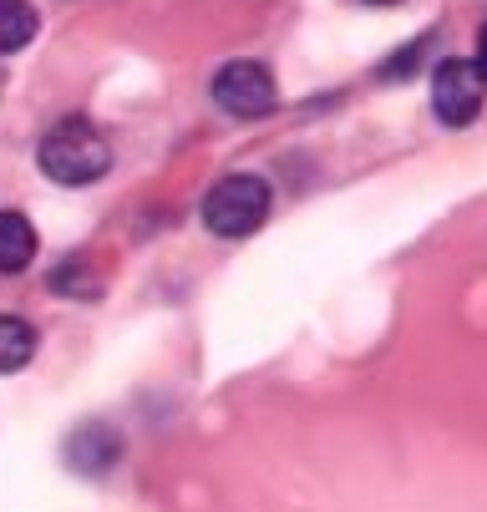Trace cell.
Returning a JSON list of instances; mask_svg holds the SVG:
<instances>
[{
	"mask_svg": "<svg viewBox=\"0 0 487 512\" xmlns=\"http://www.w3.org/2000/svg\"><path fill=\"white\" fill-rule=\"evenodd\" d=\"M31 355H36V330L16 315H0V376L21 371Z\"/></svg>",
	"mask_w": 487,
	"mask_h": 512,
	"instance_id": "cell-8",
	"label": "cell"
},
{
	"mask_svg": "<svg viewBox=\"0 0 487 512\" xmlns=\"http://www.w3.org/2000/svg\"><path fill=\"white\" fill-rule=\"evenodd\" d=\"M36 259V229L16 208H0V274H21Z\"/></svg>",
	"mask_w": 487,
	"mask_h": 512,
	"instance_id": "cell-5",
	"label": "cell"
},
{
	"mask_svg": "<svg viewBox=\"0 0 487 512\" xmlns=\"http://www.w3.org/2000/svg\"><path fill=\"white\" fill-rule=\"evenodd\" d=\"M264 218H269V183L254 173H229L203 198V224L219 239H249Z\"/></svg>",
	"mask_w": 487,
	"mask_h": 512,
	"instance_id": "cell-2",
	"label": "cell"
},
{
	"mask_svg": "<svg viewBox=\"0 0 487 512\" xmlns=\"http://www.w3.org/2000/svg\"><path fill=\"white\" fill-rule=\"evenodd\" d=\"M36 163L51 183L61 188H87L97 183L107 168H112V148H107V137L87 122V117H61L46 137H41V148H36Z\"/></svg>",
	"mask_w": 487,
	"mask_h": 512,
	"instance_id": "cell-1",
	"label": "cell"
},
{
	"mask_svg": "<svg viewBox=\"0 0 487 512\" xmlns=\"http://www.w3.org/2000/svg\"><path fill=\"white\" fill-rule=\"evenodd\" d=\"M371 6H396V0H371Z\"/></svg>",
	"mask_w": 487,
	"mask_h": 512,
	"instance_id": "cell-10",
	"label": "cell"
},
{
	"mask_svg": "<svg viewBox=\"0 0 487 512\" xmlns=\"http://www.w3.org/2000/svg\"><path fill=\"white\" fill-rule=\"evenodd\" d=\"M482 71L472 61H442L437 77H432V112L447 127H467L482 112Z\"/></svg>",
	"mask_w": 487,
	"mask_h": 512,
	"instance_id": "cell-4",
	"label": "cell"
},
{
	"mask_svg": "<svg viewBox=\"0 0 487 512\" xmlns=\"http://www.w3.org/2000/svg\"><path fill=\"white\" fill-rule=\"evenodd\" d=\"M477 71H482V82H487V26L477 31V61H472Z\"/></svg>",
	"mask_w": 487,
	"mask_h": 512,
	"instance_id": "cell-9",
	"label": "cell"
},
{
	"mask_svg": "<svg viewBox=\"0 0 487 512\" xmlns=\"http://www.w3.org/2000/svg\"><path fill=\"white\" fill-rule=\"evenodd\" d=\"M66 457H72L77 472H107L117 462V436L107 426H87L72 436V447H66Z\"/></svg>",
	"mask_w": 487,
	"mask_h": 512,
	"instance_id": "cell-6",
	"label": "cell"
},
{
	"mask_svg": "<svg viewBox=\"0 0 487 512\" xmlns=\"http://www.w3.org/2000/svg\"><path fill=\"white\" fill-rule=\"evenodd\" d=\"M36 6L31 0H0V56L21 51L31 36H36Z\"/></svg>",
	"mask_w": 487,
	"mask_h": 512,
	"instance_id": "cell-7",
	"label": "cell"
},
{
	"mask_svg": "<svg viewBox=\"0 0 487 512\" xmlns=\"http://www.w3.org/2000/svg\"><path fill=\"white\" fill-rule=\"evenodd\" d=\"M214 102L229 112V117H269L274 102H280V92H274V77H269V66L259 61H229L219 77H214Z\"/></svg>",
	"mask_w": 487,
	"mask_h": 512,
	"instance_id": "cell-3",
	"label": "cell"
}]
</instances>
